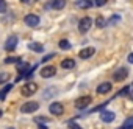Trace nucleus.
Instances as JSON below:
<instances>
[{
    "label": "nucleus",
    "mask_w": 133,
    "mask_h": 129,
    "mask_svg": "<svg viewBox=\"0 0 133 129\" xmlns=\"http://www.w3.org/2000/svg\"><path fill=\"white\" fill-rule=\"evenodd\" d=\"M36 92H38V84H35V83H27L21 87V93L24 96H31Z\"/></svg>",
    "instance_id": "obj_1"
},
{
    "label": "nucleus",
    "mask_w": 133,
    "mask_h": 129,
    "mask_svg": "<svg viewBox=\"0 0 133 129\" xmlns=\"http://www.w3.org/2000/svg\"><path fill=\"white\" fill-rule=\"evenodd\" d=\"M38 109H39V103H36V101H28V103H24L21 106V112L22 114H33Z\"/></svg>",
    "instance_id": "obj_2"
},
{
    "label": "nucleus",
    "mask_w": 133,
    "mask_h": 129,
    "mask_svg": "<svg viewBox=\"0 0 133 129\" xmlns=\"http://www.w3.org/2000/svg\"><path fill=\"white\" fill-rule=\"evenodd\" d=\"M91 25H92V19H91V17H83V19H80V22H78V31H80L82 34H85V33L89 31Z\"/></svg>",
    "instance_id": "obj_3"
},
{
    "label": "nucleus",
    "mask_w": 133,
    "mask_h": 129,
    "mask_svg": "<svg viewBox=\"0 0 133 129\" xmlns=\"http://www.w3.org/2000/svg\"><path fill=\"white\" fill-rule=\"evenodd\" d=\"M92 103V98L91 96H80L77 101H75V109H78V110H83V109H86L89 104Z\"/></svg>",
    "instance_id": "obj_4"
},
{
    "label": "nucleus",
    "mask_w": 133,
    "mask_h": 129,
    "mask_svg": "<svg viewBox=\"0 0 133 129\" xmlns=\"http://www.w3.org/2000/svg\"><path fill=\"white\" fill-rule=\"evenodd\" d=\"M39 16H36V14H27L25 17H24V22H25V25L27 27H30V28H35V27H38L39 25Z\"/></svg>",
    "instance_id": "obj_5"
},
{
    "label": "nucleus",
    "mask_w": 133,
    "mask_h": 129,
    "mask_svg": "<svg viewBox=\"0 0 133 129\" xmlns=\"http://www.w3.org/2000/svg\"><path fill=\"white\" fill-rule=\"evenodd\" d=\"M49 110H50V114L52 115H63L64 114V106L61 104V103H58V101H55V103H52L50 106H49Z\"/></svg>",
    "instance_id": "obj_6"
},
{
    "label": "nucleus",
    "mask_w": 133,
    "mask_h": 129,
    "mask_svg": "<svg viewBox=\"0 0 133 129\" xmlns=\"http://www.w3.org/2000/svg\"><path fill=\"white\" fill-rule=\"evenodd\" d=\"M17 42H19V37H17L16 34H11V36L6 39V42H5V50L13 51V50L17 47Z\"/></svg>",
    "instance_id": "obj_7"
},
{
    "label": "nucleus",
    "mask_w": 133,
    "mask_h": 129,
    "mask_svg": "<svg viewBox=\"0 0 133 129\" xmlns=\"http://www.w3.org/2000/svg\"><path fill=\"white\" fill-rule=\"evenodd\" d=\"M64 6H66V0H52V2H49L44 6V10H50V8H53V10H63Z\"/></svg>",
    "instance_id": "obj_8"
},
{
    "label": "nucleus",
    "mask_w": 133,
    "mask_h": 129,
    "mask_svg": "<svg viewBox=\"0 0 133 129\" xmlns=\"http://www.w3.org/2000/svg\"><path fill=\"white\" fill-rule=\"evenodd\" d=\"M127 76H128V70H127V67H121V69H117V70L114 72V75H113L114 81H124Z\"/></svg>",
    "instance_id": "obj_9"
},
{
    "label": "nucleus",
    "mask_w": 133,
    "mask_h": 129,
    "mask_svg": "<svg viewBox=\"0 0 133 129\" xmlns=\"http://www.w3.org/2000/svg\"><path fill=\"white\" fill-rule=\"evenodd\" d=\"M55 73H56V69L53 66H45V67L41 69V76L42 78H52V76H55Z\"/></svg>",
    "instance_id": "obj_10"
},
{
    "label": "nucleus",
    "mask_w": 133,
    "mask_h": 129,
    "mask_svg": "<svg viewBox=\"0 0 133 129\" xmlns=\"http://www.w3.org/2000/svg\"><path fill=\"white\" fill-rule=\"evenodd\" d=\"M94 53H96V48H94V47H85L83 50H80L78 56H80L82 59H89Z\"/></svg>",
    "instance_id": "obj_11"
},
{
    "label": "nucleus",
    "mask_w": 133,
    "mask_h": 129,
    "mask_svg": "<svg viewBox=\"0 0 133 129\" xmlns=\"http://www.w3.org/2000/svg\"><path fill=\"white\" fill-rule=\"evenodd\" d=\"M114 118H116L114 112L105 110V112H102V114H100V120H102V121H105V123H111V121H113Z\"/></svg>",
    "instance_id": "obj_12"
},
{
    "label": "nucleus",
    "mask_w": 133,
    "mask_h": 129,
    "mask_svg": "<svg viewBox=\"0 0 133 129\" xmlns=\"http://www.w3.org/2000/svg\"><path fill=\"white\" fill-rule=\"evenodd\" d=\"M110 90H111V84H110V83H102V84H99L97 89H96L97 93H108Z\"/></svg>",
    "instance_id": "obj_13"
},
{
    "label": "nucleus",
    "mask_w": 133,
    "mask_h": 129,
    "mask_svg": "<svg viewBox=\"0 0 133 129\" xmlns=\"http://www.w3.org/2000/svg\"><path fill=\"white\" fill-rule=\"evenodd\" d=\"M56 93H58V89H56V87H47L42 95H44V100H50V98L55 96Z\"/></svg>",
    "instance_id": "obj_14"
},
{
    "label": "nucleus",
    "mask_w": 133,
    "mask_h": 129,
    "mask_svg": "<svg viewBox=\"0 0 133 129\" xmlns=\"http://www.w3.org/2000/svg\"><path fill=\"white\" fill-rule=\"evenodd\" d=\"M61 67L63 69H74L75 67V61L71 59V58H66V59L61 61Z\"/></svg>",
    "instance_id": "obj_15"
},
{
    "label": "nucleus",
    "mask_w": 133,
    "mask_h": 129,
    "mask_svg": "<svg viewBox=\"0 0 133 129\" xmlns=\"http://www.w3.org/2000/svg\"><path fill=\"white\" fill-rule=\"evenodd\" d=\"M28 48L33 50V51H36V53H42V51H44V47H42V44H39V42H30V44H28Z\"/></svg>",
    "instance_id": "obj_16"
},
{
    "label": "nucleus",
    "mask_w": 133,
    "mask_h": 129,
    "mask_svg": "<svg viewBox=\"0 0 133 129\" xmlns=\"http://www.w3.org/2000/svg\"><path fill=\"white\" fill-rule=\"evenodd\" d=\"M117 129H133V117H128V118L124 121V124H122L121 127H117Z\"/></svg>",
    "instance_id": "obj_17"
},
{
    "label": "nucleus",
    "mask_w": 133,
    "mask_h": 129,
    "mask_svg": "<svg viewBox=\"0 0 133 129\" xmlns=\"http://www.w3.org/2000/svg\"><path fill=\"white\" fill-rule=\"evenodd\" d=\"M13 89V84H6L2 90H0V100H5V96L8 95V92Z\"/></svg>",
    "instance_id": "obj_18"
},
{
    "label": "nucleus",
    "mask_w": 133,
    "mask_h": 129,
    "mask_svg": "<svg viewBox=\"0 0 133 129\" xmlns=\"http://www.w3.org/2000/svg\"><path fill=\"white\" fill-rule=\"evenodd\" d=\"M77 5H78L80 8H85V10H88V8H91V6H92V2H91V0H78V2H77Z\"/></svg>",
    "instance_id": "obj_19"
},
{
    "label": "nucleus",
    "mask_w": 133,
    "mask_h": 129,
    "mask_svg": "<svg viewBox=\"0 0 133 129\" xmlns=\"http://www.w3.org/2000/svg\"><path fill=\"white\" fill-rule=\"evenodd\" d=\"M58 45H59V48H61V50H69V48H71V44H69V41H68V39H61Z\"/></svg>",
    "instance_id": "obj_20"
},
{
    "label": "nucleus",
    "mask_w": 133,
    "mask_h": 129,
    "mask_svg": "<svg viewBox=\"0 0 133 129\" xmlns=\"http://www.w3.org/2000/svg\"><path fill=\"white\" fill-rule=\"evenodd\" d=\"M96 25H97L99 28H103V27L107 25V20H105L103 17H100V16H99V17L96 19Z\"/></svg>",
    "instance_id": "obj_21"
},
{
    "label": "nucleus",
    "mask_w": 133,
    "mask_h": 129,
    "mask_svg": "<svg viewBox=\"0 0 133 129\" xmlns=\"http://www.w3.org/2000/svg\"><path fill=\"white\" fill-rule=\"evenodd\" d=\"M128 93H130V86H125L122 90H119V92H117V95H116V96H124V95H128Z\"/></svg>",
    "instance_id": "obj_22"
},
{
    "label": "nucleus",
    "mask_w": 133,
    "mask_h": 129,
    "mask_svg": "<svg viewBox=\"0 0 133 129\" xmlns=\"http://www.w3.org/2000/svg\"><path fill=\"white\" fill-rule=\"evenodd\" d=\"M8 10V5H6V0H0V14H3L5 11Z\"/></svg>",
    "instance_id": "obj_23"
},
{
    "label": "nucleus",
    "mask_w": 133,
    "mask_h": 129,
    "mask_svg": "<svg viewBox=\"0 0 133 129\" xmlns=\"http://www.w3.org/2000/svg\"><path fill=\"white\" fill-rule=\"evenodd\" d=\"M68 127H69V129H83V127H82L78 123H75V121H69V123H68Z\"/></svg>",
    "instance_id": "obj_24"
},
{
    "label": "nucleus",
    "mask_w": 133,
    "mask_h": 129,
    "mask_svg": "<svg viewBox=\"0 0 133 129\" xmlns=\"http://www.w3.org/2000/svg\"><path fill=\"white\" fill-rule=\"evenodd\" d=\"M119 20H121V16H113V17H110V19H108V23L114 25V23H117Z\"/></svg>",
    "instance_id": "obj_25"
},
{
    "label": "nucleus",
    "mask_w": 133,
    "mask_h": 129,
    "mask_svg": "<svg viewBox=\"0 0 133 129\" xmlns=\"http://www.w3.org/2000/svg\"><path fill=\"white\" fill-rule=\"evenodd\" d=\"M14 62H19V58H13V56H8L5 59V64H14Z\"/></svg>",
    "instance_id": "obj_26"
},
{
    "label": "nucleus",
    "mask_w": 133,
    "mask_h": 129,
    "mask_svg": "<svg viewBox=\"0 0 133 129\" xmlns=\"http://www.w3.org/2000/svg\"><path fill=\"white\" fill-rule=\"evenodd\" d=\"M8 78H10L8 73H5V72H3V73H0V84H3L5 81H8Z\"/></svg>",
    "instance_id": "obj_27"
},
{
    "label": "nucleus",
    "mask_w": 133,
    "mask_h": 129,
    "mask_svg": "<svg viewBox=\"0 0 133 129\" xmlns=\"http://www.w3.org/2000/svg\"><path fill=\"white\" fill-rule=\"evenodd\" d=\"M108 0H96V6H103Z\"/></svg>",
    "instance_id": "obj_28"
},
{
    "label": "nucleus",
    "mask_w": 133,
    "mask_h": 129,
    "mask_svg": "<svg viewBox=\"0 0 133 129\" xmlns=\"http://www.w3.org/2000/svg\"><path fill=\"white\" fill-rule=\"evenodd\" d=\"M53 56H55L53 53H50V54H47V56H44V58H42V62H45V61H50V59H52Z\"/></svg>",
    "instance_id": "obj_29"
},
{
    "label": "nucleus",
    "mask_w": 133,
    "mask_h": 129,
    "mask_svg": "<svg viewBox=\"0 0 133 129\" xmlns=\"http://www.w3.org/2000/svg\"><path fill=\"white\" fill-rule=\"evenodd\" d=\"M36 121H38V123L41 124L42 121H49V118H45V117H38V118H36Z\"/></svg>",
    "instance_id": "obj_30"
},
{
    "label": "nucleus",
    "mask_w": 133,
    "mask_h": 129,
    "mask_svg": "<svg viewBox=\"0 0 133 129\" xmlns=\"http://www.w3.org/2000/svg\"><path fill=\"white\" fill-rule=\"evenodd\" d=\"M38 129H49V127H47L44 123H41V124H38Z\"/></svg>",
    "instance_id": "obj_31"
},
{
    "label": "nucleus",
    "mask_w": 133,
    "mask_h": 129,
    "mask_svg": "<svg viewBox=\"0 0 133 129\" xmlns=\"http://www.w3.org/2000/svg\"><path fill=\"white\" fill-rule=\"evenodd\" d=\"M128 62H131V64H133V53H131V54H128Z\"/></svg>",
    "instance_id": "obj_32"
},
{
    "label": "nucleus",
    "mask_w": 133,
    "mask_h": 129,
    "mask_svg": "<svg viewBox=\"0 0 133 129\" xmlns=\"http://www.w3.org/2000/svg\"><path fill=\"white\" fill-rule=\"evenodd\" d=\"M21 2H22V3H27V2H28V0H21Z\"/></svg>",
    "instance_id": "obj_33"
},
{
    "label": "nucleus",
    "mask_w": 133,
    "mask_h": 129,
    "mask_svg": "<svg viewBox=\"0 0 133 129\" xmlns=\"http://www.w3.org/2000/svg\"><path fill=\"white\" fill-rule=\"evenodd\" d=\"M8 129H14V127H8Z\"/></svg>",
    "instance_id": "obj_34"
},
{
    "label": "nucleus",
    "mask_w": 133,
    "mask_h": 129,
    "mask_svg": "<svg viewBox=\"0 0 133 129\" xmlns=\"http://www.w3.org/2000/svg\"><path fill=\"white\" fill-rule=\"evenodd\" d=\"M131 98H133V93H131Z\"/></svg>",
    "instance_id": "obj_35"
}]
</instances>
